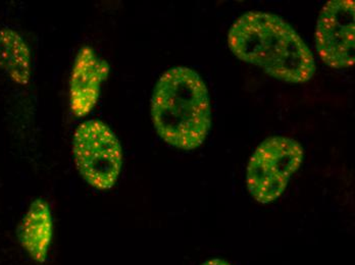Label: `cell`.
<instances>
[{
	"label": "cell",
	"mask_w": 355,
	"mask_h": 265,
	"mask_svg": "<svg viewBox=\"0 0 355 265\" xmlns=\"http://www.w3.org/2000/svg\"><path fill=\"white\" fill-rule=\"evenodd\" d=\"M53 217L49 205L37 199L30 206L19 228V243L30 257L42 264L53 240Z\"/></svg>",
	"instance_id": "cell-7"
},
{
	"label": "cell",
	"mask_w": 355,
	"mask_h": 265,
	"mask_svg": "<svg viewBox=\"0 0 355 265\" xmlns=\"http://www.w3.org/2000/svg\"><path fill=\"white\" fill-rule=\"evenodd\" d=\"M302 146L292 138L272 137L255 149L248 165L249 193L259 203L278 199L302 165Z\"/></svg>",
	"instance_id": "cell-3"
},
{
	"label": "cell",
	"mask_w": 355,
	"mask_h": 265,
	"mask_svg": "<svg viewBox=\"0 0 355 265\" xmlns=\"http://www.w3.org/2000/svg\"><path fill=\"white\" fill-rule=\"evenodd\" d=\"M108 73V66L92 49L84 47L78 53L71 77V109L76 116L90 113L96 104L101 83Z\"/></svg>",
	"instance_id": "cell-6"
},
{
	"label": "cell",
	"mask_w": 355,
	"mask_h": 265,
	"mask_svg": "<svg viewBox=\"0 0 355 265\" xmlns=\"http://www.w3.org/2000/svg\"><path fill=\"white\" fill-rule=\"evenodd\" d=\"M201 265H230L228 262H225V260L220 259H211L205 262V264Z\"/></svg>",
	"instance_id": "cell-9"
},
{
	"label": "cell",
	"mask_w": 355,
	"mask_h": 265,
	"mask_svg": "<svg viewBox=\"0 0 355 265\" xmlns=\"http://www.w3.org/2000/svg\"><path fill=\"white\" fill-rule=\"evenodd\" d=\"M0 70L19 85L29 83L31 57L27 44L17 32L0 29Z\"/></svg>",
	"instance_id": "cell-8"
},
{
	"label": "cell",
	"mask_w": 355,
	"mask_h": 265,
	"mask_svg": "<svg viewBox=\"0 0 355 265\" xmlns=\"http://www.w3.org/2000/svg\"><path fill=\"white\" fill-rule=\"evenodd\" d=\"M73 153L76 167L89 185L98 190L114 186L122 169V147L107 125L94 120L79 125Z\"/></svg>",
	"instance_id": "cell-4"
},
{
	"label": "cell",
	"mask_w": 355,
	"mask_h": 265,
	"mask_svg": "<svg viewBox=\"0 0 355 265\" xmlns=\"http://www.w3.org/2000/svg\"><path fill=\"white\" fill-rule=\"evenodd\" d=\"M232 53L287 83H305L315 74V58L300 36L284 19L272 14L249 12L232 26Z\"/></svg>",
	"instance_id": "cell-1"
},
{
	"label": "cell",
	"mask_w": 355,
	"mask_h": 265,
	"mask_svg": "<svg viewBox=\"0 0 355 265\" xmlns=\"http://www.w3.org/2000/svg\"><path fill=\"white\" fill-rule=\"evenodd\" d=\"M151 118L166 143L184 150L199 147L211 127L205 82L191 68L180 66L164 73L153 92Z\"/></svg>",
	"instance_id": "cell-2"
},
{
	"label": "cell",
	"mask_w": 355,
	"mask_h": 265,
	"mask_svg": "<svg viewBox=\"0 0 355 265\" xmlns=\"http://www.w3.org/2000/svg\"><path fill=\"white\" fill-rule=\"evenodd\" d=\"M354 1L331 0L318 19L315 44L320 57L331 68H352L354 64Z\"/></svg>",
	"instance_id": "cell-5"
}]
</instances>
